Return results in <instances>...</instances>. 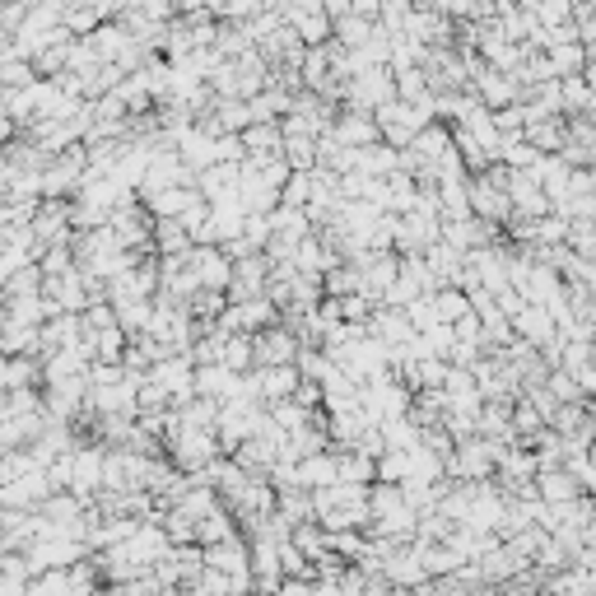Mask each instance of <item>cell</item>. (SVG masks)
Here are the masks:
<instances>
[{
  "instance_id": "obj_1",
  "label": "cell",
  "mask_w": 596,
  "mask_h": 596,
  "mask_svg": "<svg viewBox=\"0 0 596 596\" xmlns=\"http://www.w3.org/2000/svg\"><path fill=\"white\" fill-rule=\"evenodd\" d=\"M545 61H550V70H555V75L573 80V75H578V70L587 66V47H583V42H555Z\"/></svg>"
},
{
  "instance_id": "obj_2",
  "label": "cell",
  "mask_w": 596,
  "mask_h": 596,
  "mask_svg": "<svg viewBox=\"0 0 596 596\" xmlns=\"http://www.w3.org/2000/svg\"><path fill=\"white\" fill-rule=\"evenodd\" d=\"M289 28L298 33V42H308V47H317V42L331 38V19H326V10H308V14H294L289 19Z\"/></svg>"
},
{
  "instance_id": "obj_3",
  "label": "cell",
  "mask_w": 596,
  "mask_h": 596,
  "mask_svg": "<svg viewBox=\"0 0 596 596\" xmlns=\"http://www.w3.org/2000/svg\"><path fill=\"white\" fill-rule=\"evenodd\" d=\"M331 33H336V42L340 47H364L368 42V33H373V24H368V19H359V14H345V19H336V24H331Z\"/></svg>"
},
{
  "instance_id": "obj_4",
  "label": "cell",
  "mask_w": 596,
  "mask_h": 596,
  "mask_svg": "<svg viewBox=\"0 0 596 596\" xmlns=\"http://www.w3.org/2000/svg\"><path fill=\"white\" fill-rule=\"evenodd\" d=\"M322 10H326V19L336 24V19H345V14H350V0H322Z\"/></svg>"
}]
</instances>
